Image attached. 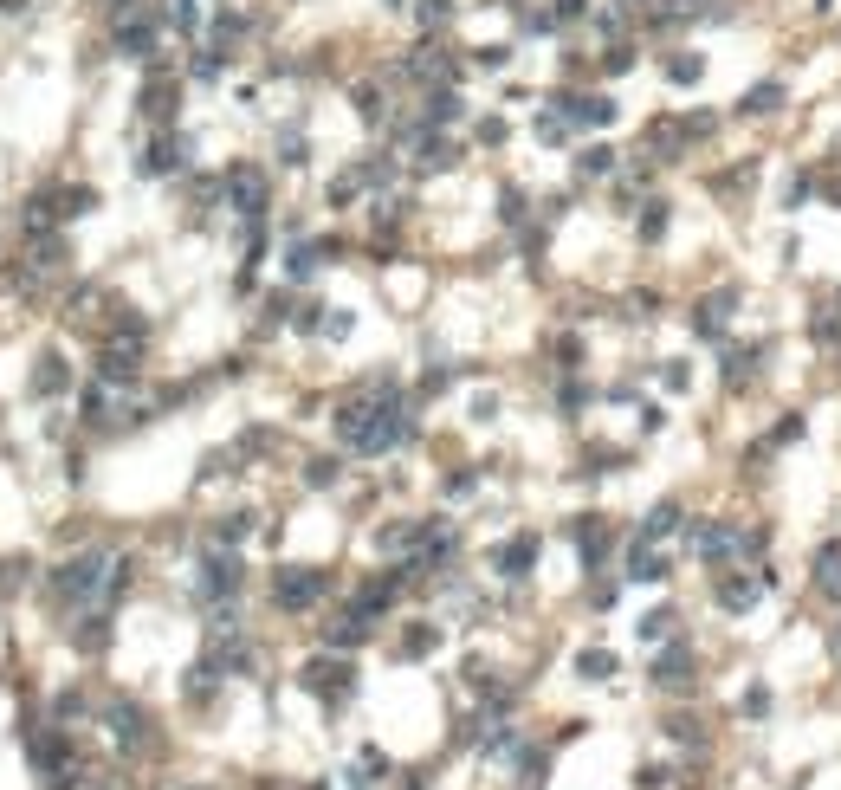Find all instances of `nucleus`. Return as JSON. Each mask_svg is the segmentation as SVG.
<instances>
[{"label": "nucleus", "mask_w": 841, "mask_h": 790, "mask_svg": "<svg viewBox=\"0 0 841 790\" xmlns=\"http://www.w3.org/2000/svg\"><path fill=\"white\" fill-rule=\"evenodd\" d=\"M816 596H822V603H835V609H841V538L816 544Z\"/></svg>", "instance_id": "9d476101"}, {"label": "nucleus", "mask_w": 841, "mask_h": 790, "mask_svg": "<svg viewBox=\"0 0 841 790\" xmlns=\"http://www.w3.org/2000/svg\"><path fill=\"white\" fill-rule=\"evenodd\" d=\"M583 7H589V0H557V7H550V26H557V20H576Z\"/></svg>", "instance_id": "e433bc0d"}, {"label": "nucleus", "mask_w": 841, "mask_h": 790, "mask_svg": "<svg viewBox=\"0 0 841 790\" xmlns=\"http://www.w3.org/2000/svg\"><path fill=\"white\" fill-rule=\"evenodd\" d=\"M415 20L427 26V33H434V26H447V20H453V0H421V7H415Z\"/></svg>", "instance_id": "c756f323"}, {"label": "nucleus", "mask_w": 841, "mask_h": 790, "mask_svg": "<svg viewBox=\"0 0 841 790\" xmlns=\"http://www.w3.org/2000/svg\"><path fill=\"white\" fill-rule=\"evenodd\" d=\"M110 732H117V745H130V752H136V745H149V713H143V706H130V700H117V706H110Z\"/></svg>", "instance_id": "f8f14e48"}, {"label": "nucleus", "mask_w": 841, "mask_h": 790, "mask_svg": "<svg viewBox=\"0 0 841 790\" xmlns=\"http://www.w3.org/2000/svg\"><path fill=\"white\" fill-rule=\"evenodd\" d=\"M622 7H647V0H622Z\"/></svg>", "instance_id": "ea45409f"}, {"label": "nucleus", "mask_w": 841, "mask_h": 790, "mask_svg": "<svg viewBox=\"0 0 841 790\" xmlns=\"http://www.w3.org/2000/svg\"><path fill=\"white\" fill-rule=\"evenodd\" d=\"M809 337H816V344H841V311L829 305L822 318H809Z\"/></svg>", "instance_id": "c85d7f7f"}, {"label": "nucleus", "mask_w": 841, "mask_h": 790, "mask_svg": "<svg viewBox=\"0 0 841 790\" xmlns=\"http://www.w3.org/2000/svg\"><path fill=\"white\" fill-rule=\"evenodd\" d=\"M667 531H680V506H673V499H660V506L641 519V538L654 544V538H667Z\"/></svg>", "instance_id": "6ab92c4d"}, {"label": "nucleus", "mask_w": 841, "mask_h": 790, "mask_svg": "<svg viewBox=\"0 0 841 790\" xmlns=\"http://www.w3.org/2000/svg\"><path fill=\"white\" fill-rule=\"evenodd\" d=\"M809 195H816V175H796V182L783 188V208H803Z\"/></svg>", "instance_id": "473e14b6"}, {"label": "nucleus", "mask_w": 841, "mask_h": 790, "mask_svg": "<svg viewBox=\"0 0 841 790\" xmlns=\"http://www.w3.org/2000/svg\"><path fill=\"white\" fill-rule=\"evenodd\" d=\"M803 428H809L803 415H783L777 428H770V447H790V441H803Z\"/></svg>", "instance_id": "7c9ffc66"}, {"label": "nucleus", "mask_w": 841, "mask_h": 790, "mask_svg": "<svg viewBox=\"0 0 841 790\" xmlns=\"http://www.w3.org/2000/svg\"><path fill=\"white\" fill-rule=\"evenodd\" d=\"M162 20H169L175 33H195V26H201V7H195V0H162Z\"/></svg>", "instance_id": "b1692460"}, {"label": "nucleus", "mask_w": 841, "mask_h": 790, "mask_svg": "<svg viewBox=\"0 0 841 790\" xmlns=\"http://www.w3.org/2000/svg\"><path fill=\"white\" fill-rule=\"evenodd\" d=\"M576 175H589V182H596V175H615V149L609 143H589L583 156H576Z\"/></svg>", "instance_id": "aec40b11"}, {"label": "nucleus", "mask_w": 841, "mask_h": 790, "mask_svg": "<svg viewBox=\"0 0 841 790\" xmlns=\"http://www.w3.org/2000/svg\"><path fill=\"white\" fill-rule=\"evenodd\" d=\"M466 104L453 98V91H427V124H460Z\"/></svg>", "instance_id": "412c9836"}, {"label": "nucleus", "mask_w": 841, "mask_h": 790, "mask_svg": "<svg viewBox=\"0 0 841 790\" xmlns=\"http://www.w3.org/2000/svg\"><path fill=\"white\" fill-rule=\"evenodd\" d=\"M835 661H841V629H835Z\"/></svg>", "instance_id": "58836bf2"}, {"label": "nucleus", "mask_w": 841, "mask_h": 790, "mask_svg": "<svg viewBox=\"0 0 841 790\" xmlns=\"http://www.w3.org/2000/svg\"><path fill=\"white\" fill-rule=\"evenodd\" d=\"M757 590H770V570H764V577H757V570H732V577L712 583V603L744 616V609H757Z\"/></svg>", "instance_id": "20e7f679"}, {"label": "nucleus", "mask_w": 841, "mask_h": 790, "mask_svg": "<svg viewBox=\"0 0 841 790\" xmlns=\"http://www.w3.org/2000/svg\"><path fill=\"white\" fill-rule=\"evenodd\" d=\"M634 784H641V790H667L673 771H667V765H641V778H634Z\"/></svg>", "instance_id": "72a5a7b5"}, {"label": "nucleus", "mask_w": 841, "mask_h": 790, "mask_svg": "<svg viewBox=\"0 0 841 790\" xmlns=\"http://www.w3.org/2000/svg\"><path fill=\"white\" fill-rule=\"evenodd\" d=\"M169 111H175V85L169 78H149V91H143V117H156V124H169Z\"/></svg>", "instance_id": "a211bd4d"}, {"label": "nucleus", "mask_w": 841, "mask_h": 790, "mask_svg": "<svg viewBox=\"0 0 841 790\" xmlns=\"http://www.w3.org/2000/svg\"><path fill=\"white\" fill-rule=\"evenodd\" d=\"M693 680H699V661H693V648H686V642H673V648H660V655H654V687L693 693Z\"/></svg>", "instance_id": "f03ea898"}, {"label": "nucleus", "mask_w": 841, "mask_h": 790, "mask_svg": "<svg viewBox=\"0 0 841 790\" xmlns=\"http://www.w3.org/2000/svg\"><path fill=\"white\" fill-rule=\"evenodd\" d=\"M693 544H699V557H706V564L719 570V564H732V557L744 551V531H738L732 519H706V525L693 531Z\"/></svg>", "instance_id": "7ed1b4c3"}, {"label": "nucleus", "mask_w": 841, "mask_h": 790, "mask_svg": "<svg viewBox=\"0 0 841 790\" xmlns=\"http://www.w3.org/2000/svg\"><path fill=\"white\" fill-rule=\"evenodd\" d=\"M427 648H434V629H408L402 635V655H427Z\"/></svg>", "instance_id": "f704fd0d"}, {"label": "nucleus", "mask_w": 841, "mask_h": 790, "mask_svg": "<svg viewBox=\"0 0 841 790\" xmlns=\"http://www.w3.org/2000/svg\"><path fill=\"white\" fill-rule=\"evenodd\" d=\"M233 590H240V557H208V564H201V596H208V603H220V596H233Z\"/></svg>", "instance_id": "1a4fd4ad"}, {"label": "nucleus", "mask_w": 841, "mask_h": 790, "mask_svg": "<svg viewBox=\"0 0 841 790\" xmlns=\"http://www.w3.org/2000/svg\"><path fill=\"white\" fill-rule=\"evenodd\" d=\"M169 169H182V136H156L143 156V175H169Z\"/></svg>", "instance_id": "dca6fc26"}, {"label": "nucleus", "mask_w": 841, "mask_h": 790, "mask_svg": "<svg viewBox=\"0 0 841 790\" xmlns=\"http://www.w3.org/2000/svg\"><path fill=\"white\" fill-rule=\"evenodd\" d=\"M764 357H770L764 344H732V350H725V370H719V376H725V389H744L757 370H764Z\"/></svg>", "instance_id": "9b49d317"}, {"label": "nucleus", "mask_w": 841, "mask_h": 790, "mask_svg": "<svg viewBox=\"0 0 841 790\" xmlns=\"http://www.w3.org/2000/svg\"><path fill=\"white\" fill-rule=\"evenodd\" d=\"M117 52L123 59H149V52H156V20H149V13H123L117 20Z\"/></svg>", "instance_id": "0eeeda50"}, {"label": "nucleus", "mask_w": 841, "mask_h": 790, "mask_svg": "<svg viewBox=\"0 0 841 790\" xmlns=\"http://www.w3.org/2000/svg\"><path fill=\"white\" fill-rule=\"evenodd\" d=\"M732 311H738V285H719V292H706V298L693 305V331L719 344V337H725V324H732Z\"/></svg>", "instance_id": "423d86ee"}, {"label": "nucleus", "mask_w": 841, "mask_h": 790, "mask_svg": "<svg viewBox=\"0 0 841 790\" xmlns=\"http://www.w3.org/2000/svg\"><path fill=\"white\" fill-rule=\"evenodd\" d=\"M389 7H408V0H389Z\"/></svg>", "instance_id": "79ce46f5"}, {"label": "nucleus", "mask_w": 841, "mask_h": 790, "mask_svg": "<svg viewBox=\"0 0 841 790\" xmlns=\"http://www.w3.org/2000/svg\"><path fill=\"white\" fill-rule=\"evenodd\" d=\"M227 201H233V214H246V221H259V214H266V175H259L253 162H240V169H227Z\"/></svg>", "instance_id": "39448f33"}, {"label": "nucleus", "mask_w": 841, "mask_h": 790, "mask_svg": "<svg viewBox=\"0 0 841 790\" xmlns=\"http://www.w3.org/2000/svg\"><path fill=\"white\" fill-rule=\"evenodd\" d=\"M576 674H583V680H609L615 655H609V648H583V655H576Z\"/></svg>", "instance_id": "5701e85b"}, {"label": "nucleus", "mask_w": 841, "mask_h": 790, "mask_svg": "<svg viewBox=\"0 0 841 790\" xmlns=\"http://www.w3.org/2000/svg\"><path fill=\"white\" fill-rule=\"evenodd\" d=\"M667 739H680V745H706V726H699L693 713H673V719H667Z\"/></svg>", "instance_id": "bb28decb"}, {"label": "nucleus", "mask_w": 841, "mask_h": 790, "mask_svg": "<svg viewBox=\"0 0 841 790\" xmlns=\"http://www.w3.org/2000/svg\"><path fill=\"white\" fill-rule=\"evenodd\" d=\"M78 790H104V784H78Z\"/></svg>", "instance_id": "a19ab883"}, {"label": "nucleus", "mask_w": 841, "mask_h": 790, "mask_svg": "<svg viewBox=\"0 0 841 790\" xmlns=\"http://www.w3.org/2000/svg\"><path fill=\"white\" fill-rule=\"evenodd\" d=\"M415 162H421V169H447V162H453V143H440V136H421Z\"/></svg>", "instance_id": "cd10ccee"}, {"label": "nucleus", "mask_w": 841, "mask_h": 790, "mask_svg": "<svg viewBox=\"0 0 841 790\" xmlns=\"http://www.w3.org/2000/svg\"><path fill=\"white\" fill-rule=\"evenodd\" d=\"M531 557H537V531H518L505 551H492V564H499V577H512V583H518V577L531 570Z\"/></svg>", "instance_id": "4468645a"}, {"label": "nucleus", "mask_w": 841, "mask_h": 790, "mask_svg": "<svg viewBox=\"0 0 841 790\" xmlns=\"http://www.w3.org/2000/svg\"><path fill=\"white\" fill-rule=\"evenodd\" d=\"M738 713H744V719H764V713H770V687H744Z\"/></svg>", "instance_id": "2f4dec72"}, {"label": "nucleus", "mask_w": 841, "mask_h": 790, "mask_svg": "<svg viewBox=\"0 0 841 790\" xmlns=\"http://www.w3.org/2000/svg\"><path fill=\"white\" fill-rule=\"evenodd\" d=\"M667 78L673 85H693V78H706V59H699V52H680V59H667Z\"/></svg>", "instance_id": "a878e982"}, {"label": "nucleus", "mask_w": 841, "mask_h": 790, "mask_svg": "<svg viewBox=\"0 0 841 790\" xmlns=\"http://www.w3.org/2000/svg\"><path fill=\"white\" fill-rule=\"evenodd\" d=\"M628 577H634V583H660V577H667V557L647 551V538H641V544L628 551Z\"/></svg>", "instance_id": "f3484780"}, {"label": "nucleus", "mask_w": 841, "mask_h": 790, "mask_svg": "<svg viewBox=\"0 0 841 790\" xmlns=\"http://www.w3.org/2000/svg\"><path fill=\"white\" fill-rule=\"evenodd\" d=\"M557 117L563 124H609L615 104L602 98V91H570V98H557Z\"/></svg>", "instance_id": "6e6552de"}, {"label": "nucleus", "mask_w": 841, "mask_h": 790, "mask_svg": "<svg viewBox=\"0 0 841 790\" xmlns=\"http://www.w3.org/2000/svg\"><path fill=\"white\" fill-rule=\"evenodd\" d=\"M305 480H311V486H330V480H337V460H311Z\"/></svg>", "instance_id": "c9c22d12"}, {"label": "nucleus", "mask_w": 841, "mask_h": 790, "mask_svg": "<svg viewBox=\"0 0 841 790\" xmlns=\"http://www.w3.org/2000/svg\"><path fill=\"white\" fill-rule=\"evenodd\" d=\"M305 687H311V693H330V700H343V693L356 687V680H350V661H311V667H305Z\"/></svg>", "instance_id": "ddd939ff"}, {"label": "nucleus", "mask_w": 841, "mask_h": 790, "mask_svg": "<svg viewBox=\"0 0 841 790\" xmlns=\"http://www.w3.org/2000/svg\"><path fill=\"white\" fill-rule=\"evenodd\" d=\"M104 7H110V13H117V20H123V13H136V7H143V0H104Z\"/></svg>", "instance_id": "4c0bfd02"}, {"label": "nucleus", "mask_w": 841, "mask_h": 790, "mask_svg": "<svg viewBox=\"0 0 841 790\" xmlns=\"http://www.w3.org/2000/svg\"><path fill=\"white\" fill-rule=\"evenodd\" d=\"M673 622H680L673 609H647V616H641V642H647V648H654V642H667V635H673Z\"/></svg>", "instance_id": "393cba45"}, {"label": "nucleus", "mask_w": 841, "mask_h": 790, "mask_svg": "<svg viewBox=\"0 0 841 790\" xmlns=\"http://www.w3.org/2000/svg\"><path fill=\"white\" fill-rule=\"evenodd\" d=\"M324 590H330L324 570H279V577H272V603L279 609H311Z\"/></svg>", "instance_id": "f257e3e1"}, {"label": "nucleus", "mask_w": 841, "mask_h": 790, "mask_svg": "<svg viewBox=\"0 0 841 790\" xmlns=\"http://www.w3.org/2000/svg\"><path fill=\"white\" fill-rule=\"evenodd\" d=\"M667 221H673V214H667V201H641V214H634L641 240H660V234H667Z\"/></svg>", "instance_id": "4be33fe9"}, {"label": "nucleus", "mask_w": 841, "mask_h": 790, "mask_svg": "<svg viewBox=\"0 0 841 790\" xmlns=\"http://www.w3.org/2000/svg\"><path fill=\"white\" fill-rule=\"evenodd\" d=\"M777 111H783V85H777V78H764V85H751L738 98V117H777Z\"/></svg>", "instance_id": "2eb2a0df"}]
</instances>
